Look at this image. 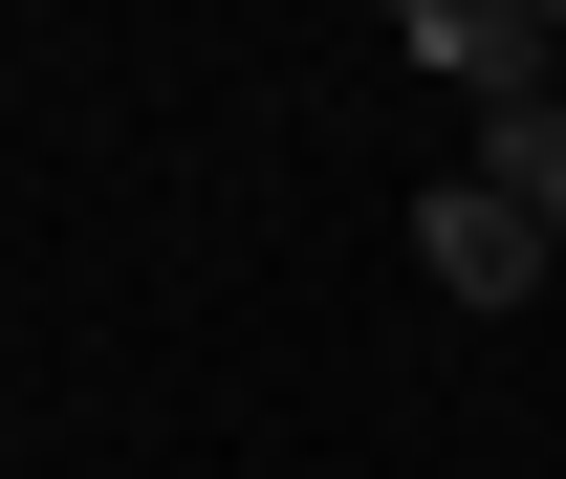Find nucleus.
I'll use <instances>...</instances> for the list:
<instances>
[{"instance_id":"obj_1","label":"nucleus","mask_w":566,"mask_h":479,"mask_svg":"<svg viewBox=\"0 0 566 479\" xmlns=\"http://www.w3.org/2000/svg\"><path fill=\"white\" fill-rule=\"evenodd\" d=\"M392 66H436V87H480V132H501V110H545V66H566V22H545V0H392Z\"/></svg>"},{"instance_id":"obj_2","label":"nucleus","mask_w":566,"mask_h":479,"mask_svg":"<svg viewBox=\"0 0 566 479\" xmlns=\"http://www.w3.org/2000/svg\"><path fill=\"white\" fill-rule=\"evenodd\" d=\"M415 262H436V305H523V283H545L566 240H545L523 197H501V175H436V197H415Z\"/></svg>"},{"instance_id":"obj_3","label":"nucleus","mask_w":566,"mask_h":479,"mask_svg":"<svg viewBox=\"0 0 566 479\" xmlns=\"http://www.w3.org/2000/svg\"><path fill=\"white\" fill-rule=\"evenodd\" d=\"M480 175H501V197L566 240V110H501V132H480Z\"/></svg>"}]
</instances>
